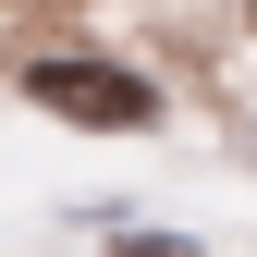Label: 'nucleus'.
<instances>
[{
    "instance_id": "obj_1",
    "label": "nucleus",
    "mask_w": 257,
    "mask_h": 257,
    "mask_svg": "<svg viewBox=\"0 0 257 257\" xmlns=\"http://www.w3.org/2000/svg\"><path fill=\"white\" fill-rule=\"evenodd\" d=\"M25 98L61 110V122H98V135H147V122H159V86H147V74H122V61H86V49L25 61Z\"/></svg>"
}]
</instances>
